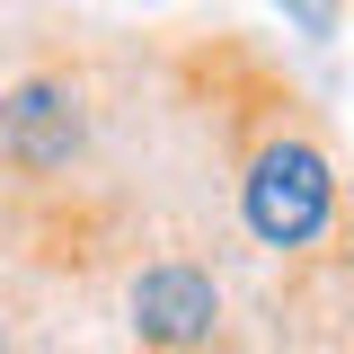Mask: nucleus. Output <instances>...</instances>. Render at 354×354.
Here are the masks:
<instances>
[{
	"mask_svg": "<svg viewBox=\"0 0 354 354\" xmlns=\"http://www.w3.org/2000/svg\"><path fill=\"white\" fill-rule=\"evenodd\" d=\"M186 230H213V160L169 27L0 0V239L106 319L115 283Z\"/></svg>",
	"mask_w": 354,
	"mask_h": 354,
	"instance_id": "1",
	"label": "nucleus"
},
{
	"mask_svg": "<svg viewBox=\"0 0 354 354\" xmlns=\"http://www.w3.org/2000/svg\"><path fill=\"white\" fill-rule=\"evenodd\" d=\"M106 319H115L124 354H257L248 310H239V283L221 266L213 230H186L169 248H151L115 283Z\"/></svg>",
	"mask_w": 354,
	"mask_h": 354,
	"instance_id": "2",
	"label": "nucleus"
},
{
	"mask_svg": "<svg viewBox=\"0 0 354 354\" xmlns=\"http://www.w3.org/2000/svg\"><path fill=\"white\" fill-rule=\"evenodd\" d=\"M0 354H97V319L0 239Z\"/></svg>",
	"mask_w": 354,
	"mask_h": 354,
	"instance_id": "3",
	"label": "nucleus"
},
{
	"mask_svg": "<svg viewBox=\"0 0 354 354\" xmlns=\"http://www.w3.org/2000/svg\"><path fill=\"white\" fill-rule=\"evenodd\" d=\"M266 9H283V27L310 44H328L337 27H346V0H266Z\"/></svg>",
	"mask_w": 354,
	"mask_h": 354,
	"instance_id": "4",
	"label": "nucleus"
}]
</instances>
